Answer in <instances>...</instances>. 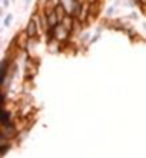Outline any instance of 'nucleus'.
Instances as JSON below:
<instances>
[{"label": "nucleus", "instance_id": "obj_7", "mask_svg": "<svg viewBox=\"0 0 146 158\" xmlns=\"http://www.w3.org/2000/svg\"><path fill=\"white\" fill-rule=\"evenodd\" d=\"M99 38H100V35H99V33H97V35H95V38H93V39H90V40H89V43L92 45V43H95V42H97V40H99Z\"/></svg>", "mask_w": 146, "mask_h": 158}, {"label": "nucleus", "instance_id": "obj_3", "mask_svg": "<svg viewBox=\"0 0 146 158\" xmlns=\"http://www.w3.org/2000/svg\"><path fill=\"white\" fill-rule=\"evenodd\" d=\"M60 25L72 33V32H73V26H75V16H72V15H66V16L62 19Z\"/></svg>", "mask_w": 146, "mask_h": 158}, {"label": "nucleus", "instance_id": "obj_5", "mask_svg": "<svg viewBox=\"0 0 146 158\" xmlns=\"http://www.w3.org/2000/svg\"><path fill=\"white\" fill-rule=\"evenodd\" d=\"M115 10H116V6H115V4H113V6H110V7H108V10H106V16H108V17H112Z\"/></svg>", "mask_w": 146, "mask_h": 158}, {"label": "nucleus", "instance_id": "obj_4", "mask_svg": "<svg viewBox=\"0 0 146 158\" xmlns=\"http://www.w3.org/2000/svg\"><path fill=\"white\" fill-rule=\"evenodd\" d=\"M13 20V15L12 13H9L7 16L4 17V22H3V25H4V27H7V26H10V22Z\"/></svg>", "mask_w": 146, "mask_h": 158}, {"label": "nucleus", "instance_id": "obj_6", "mask_svg": "<svg viewBox=\"0 0 146 158\" xmlns=\"http://www.w3.org/2000/svg\"><path fill=\"white\" fill-rule=\"evenodd\" d=\"M129 19H133V20H138V19H139L138 13H136V12H132V13H130V15H129Z\"/></svg>", "mask_w": 146, "mask_h": 158}, {"label": "nucleus", "instance_id": "obj_11", "mask_svg": "<svg viewBox=\"0 0 146 158\" xmlns=\"http://www.w3.org/2000/svg\"><path fill=\"white\" fill-rule=\"evenodd\" d=\"M139 2H140L139 4H146V0H139Z\"/></svg>", "mask_w": 146, "mask_h": 158}, {"label": "nucleus", "instance_id": "obj_1", "mask_svg": "<svg viewBox=\"0 0 146 158\" xmlns=\"http://www.w3.org/2000/svg\"><path fill=\"white\" fill-rule=\"evenodd\" d=\"M27 43H29V36H27V33L25 30H20L13 38V46L16 49H19L20 52H26L27 50Z\"/></svg>", "mask_w": 146, "mask_h": 158}, {"label": "nucleus", "instance_id": "obj_10", "mask_svg": "<svg viewBox=\"0 0 146 158\" xmlns=\"http://www.w3.org/2000/svg\"><path fill=\"white\" fill-rule=\"evenodd\" d=\"M89 3H96V2H100V0H88Z\"/></svg>", "mask_w": 146, "mask_h": 158}, {"label": "nucleus", "instance_id": "obj_8", "mask_svg": "<svg viewBox=\"0 0 146 158\" xmlns=\"http://www.w3.org/2000/svg\"><path fill=\"white\" fill-rule=\"evenodd\" d=\"M9 6V0H3V9Z\"/></svg>", "mask_w": 146, "mask_h": 158}, {"label": "nucleus", "instance_id": "obj_9", "mask_svg": "<svg viewBox=\"0 0 146 158\" xmlns=\"http://www.w3.org/2000/svg\"><path fill=\"white\" fill-rule=\"evenodd\" d=\"M129 2H132V3H133V4H136V6H139V3H140L139 0H129Z\"/></svg>", "mask_w": 146, "mask_h": 158}, {"label": "nucleus", "instance_id": "obj_2", "mask_svg": "<svg viewBox=\"0 0 146 158\" xmlns=\"http://www.w3.org/2000/svg\"><path fill=\"white\" fill-rule=\"evenodd\" d=\"M25 32L27 33L29 39H37L39 33H42L40 29H39V25H37V22H36V19H34L33 15H32V17H30V20L27 22V25H26V27H25Z\"/></svg>", "mask_w": 146, "mask_h": 158}, {"label": "nucleus", "instance_id": "obj_12", "mask_svg": "<svg viewBox=\"0 0 146 158\" xmlns=\"http://www.w3.org/2000/svg\"><path fill=\"white\" fill-rule=\"evenodd\" d=\"M143 29L146 30V22H145V23H143Z\"/></svg>", "mask_w": 146, "mask_h": 158}]
</instances>
